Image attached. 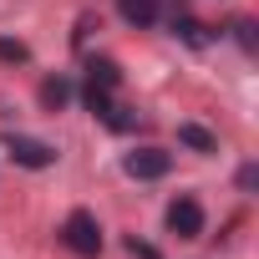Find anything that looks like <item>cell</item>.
Listing matches in <instances>:
<instances>
[{
    "label": "cell",
    "instance_id": "cell-1",
    "mask_svg": "<svg viewBox=\"0 0 259 259\" xmlns=\"http://www.w3.org/2000/svg\"><path fill=\"white\" fill-rule=\"evenodd\" d=\"M61 239H66V249L81 254V259H97V254H102V229H97V219H92L87 208H76V213L61 224Z\"/></svg>",
    "mask_w": 259,
    "mask_h": 259
},
{
    "label": "cell",
    "instance_id": "cell-2",
    "mask_svg": "<svg viewBox=\"0 0 259 259\" xmlns=\"http://www.w3.org/2000/svg\"><path fill=\"white\" fill-rule=\"evenodd\" d=\"M168 234H178V239H198L203 234V208H198V198H173L168 203Z\"/></svg>",
    "mask_w": 259,
    "mask_h": 259
},
{
    "label": "cell",
    "instance_id": "cell-3",
    "mask_svg": "<svg viewBox=\"0 0 259 259\" xmlns=\"http://www.w3.org/2000/svg\"><path fill=\"white\" fill-rule=\"evenodd\" d=\"M127 178H138V183H153V178H163L168 168H173V158L163 153V148H138V153H127Z\"/></svg>",
    "mask_w": 259,
    "mask_h": 259
},
{
    "label": "cell",
    "instance_id": "cell-4",
    "mask_svg": "<svg viewBox=\"0 0 259 259\" xmlns=\"http://www.w3.org/2000/svg\"><path fill=\"white\" fill-rule=\"evenodd\" d=\"M6 153H11L21 168H36V173L56 163V148H46V143H36V138H21V133H11V138H6Z\"/></svg>",
    "mask_w": 259,
    "mask_h": 259
},
{
    "label": "cell",
    "instance_id": "cell-5",
    "mask_svg": "<svg viewBox=\"0 0 259 259\" xmlns=\"http://www.w3.org/2000/svg\"><path fill=\"white\" fill-rule=\"evenodd\" d=\"M117 11H122V21H127V26L148 31V26L158 21V0H117Z\"/></svg>",
    "mask_w": 259,
    "mask_h": 259
},
{
    "label": "cell",
    "instance_id": "cell-6",
    "mask_svg": "<svg viewBox=\"0 0 259 259\" xmlns=\"http://www.w3.org/2000/svg\"><path fill=\"white\" fill-rule=\"evenodd\" d=\"M178 143L193 148V153H213V148H219V138L208 133V127H198V122H183V127H178Z\"/></svg>",
    "mask_w": 259,
    "mask_h": 259
},
{
    "label": "cell",
    "instance_id": "cell-7",
    "mask_svg": "<svg viewBox=\"0 0 259 259\" xmlns=\"http://www.w3.org/2000/svg\"><path fill=\"white\" fill-rule=\"evenodd\" d=\"M66 97H71V81H66V76H46V81H41V107L61 112V107H66Z\"/></svg>",
    "mask_w": 259,
    "mask_h": 259
},
{
    "label": "cell",
    "instance_id": "cell-8",
    "mask_svg": "<svg viewBox=\"0 0 259 259\" xmlns=\"http://www.w3.org/2000/svg\"><path fill=\"white\" fill-rule=\"evenodd\" d=\"M117 81H122V71H117L112 61H92V66H87V87H97V92H112Z\"/></svg>",
    "mask_w": 259,
    "mask_h": 259
},
{
    "label": "cell",
    "instance_id": "cell-9",
    "mask_svg": "<svg viewBox=\"0 0 259 259\" xmlns=\"http://www.w3.org/2000/svg\"><path fill=\"white\" fill-rule=\"evenodd\" d=\"M234 41L254 56V46H259V36H254V21H234Z\"/></svg>",
    "mask_w": 259,
    "mask_h": 259
},
{
    "label": "cell",
    "instance_id": "cell-10",
    "mask_svg": "<svg viewBox=\"0 0 259 259\" xmlns=\"http://www.w3.org/2000/svg\"><path fill=\"white\" fill-rule=\"evenodd\" d=\"M0 61H26V46L21 41H0Z\"/></svg>",
    "mask_w": 259,
    "mask_h": 259
},
{
    "label": "cell",
    "instance_id": "cell-11",
    "mask_svg": "<svg viewBox=\"0 0 259 259\" xmlns=\"http://www.w3.org/2000/svg\"><path fill=\"white\" fill-rule=\"evenodd\" d=\"M254 183H259V168H254V163H244V168H239V188H244V193H254Z\"/></svg>",
    "mask_w": 259,
    "mask_h": 259
},
{
    "label": "cell",
    "instance_id": "cell-12",
    "mask_svg": "<svg viewBox=\"0 0 259 259\" xmlns=\"http://www.w3.org/2000/svg\"><path fill=\"white\" fill-rule=\"evenodd\" d=\"M127 249H133L138 259H158V249H153V244H138V239H127Z\"/></svg>",
    "mask_w": 259,
    "mask_h": 259
}]
</instances>
